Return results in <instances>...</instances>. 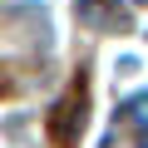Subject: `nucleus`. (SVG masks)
<instances>
[{
  "label": "nucleus",
  "instance_id": "nucleus-4",
  "mask_svg": "<svg viewBox=\"0 0 148 148\" xmlns=\"http://www.w3.org/2000/svg\"><path fill=\"white\" fill-rule=\"evenodd\" d=\"M138 148H148V128H138Z\"/></svg>",
  "mask_w": 148,
  "mask_h": 148
},
{
  "label": "nucleus",
  "instance_id": "nucleus-5",
  "mask_svg": "<svg viewBox=\"0 0 148 148\" xmlns=\"http://www.w3.org/2000/svg\"><path fill=\"white\" fill-rule=\"evenodd\" d=\"M133 5H143V0H133Z\"/></svg>",
  "mask_w": 148,
  "mask_h": 148
},
{
  "label": "nucleus",
  "instance_id": "nucleus-2",
  "mask_svg": "<svg viewBox=\"0 0 148 148\" xmlns=\"http://www.w3.org/2000/svg\"><path fill=\"white\" fill-rule=\"evenodd\" d=\"M84 123V104H74V99H64V104H54V114H49V138L54 143H74V128Z\"/></svg>",
  "mask_w": 148,
  "mask_h": 148
},
{
  "label": "nucleus",
  "instance_id": "nucleus-3",
  "mask_svg": "<svg viewBox=\"0 0 148 148\" xmlns=\"http://www.w3.org/2000/svg\"><path fill=\"white\" fill-rule=\"evenodd\" d=\"M123 119H133L138 128H148V94H138V99H128V104H123Z\"/></svg>",
  "mask_w": 148,
  "mask_h": 148
},
{
  "label": "nucleus",
  "instance_id": "nucleus-1",
  "mask_svg": "<svg viewBox=\"0 0 148 148\" xmlns=\"http://www.w3.org/2000/svg\"><path fill=\"white\" fill-rule=\"evenodd\" d=\"M79 20H94V25H109V30H128V10L119 0H79Z\"/></svg>",
  "mask_w": 148,
  "mask_h": 148
}]
</instances>
